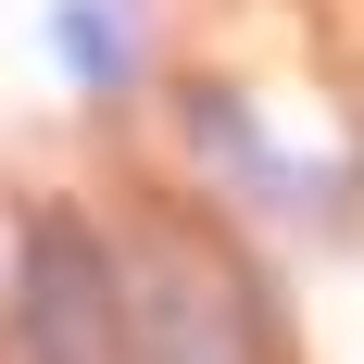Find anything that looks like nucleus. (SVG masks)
Returning <instances> with one entry per match:
<instances>
[{
	"label": "nucleus",
	"mask_w": 364,
	"mask_h": 364,
	"mask_svg": "<svg viewBox=\"0 0 364 364\" xmlns=\"http://www.w3.org/2000/svg\"><path fill=\"white\" fill-rule=\"evenodd\" d=\"M151 264L113 252L101 214L38 201L13 226V364H151Z\"/></svg>",
	"instance_id": "obj_1"
},
{
	"label": "nucleus",
	"mask_w": 364,
	"mask_h": 364,
	"mask_svg": "<svg viewBox=\"0 0 364 364\" xmlns=\"http://www.w3.org/2000/svg\"><path fill=\"white\" fill-rule=\"evenodd\" d=\"M176 126H188V151H201V164H226V188H239V201H264V214H327L314 164H301L277 126H264V101H252V88L201 75V88L176 101Z\"/></svg>",
	"instance_id": "obj_2"
},
{
	"label": "nucleus",
	"mask_w": 364,
	"mask_h": 364,
	"mask_svg": "<svg viewBox=\"0 0 364 364\" xmlns=\"http://www.w3.org/2000/svg\"><path fill=\"white\" fill-rule=\"evenodd\" d=\"M38 38H50V75H63L75 101H126L139 88V13L126 0H50Z\"/></svg>",
	"instance_id": "obj_3"
}]
</instances>
